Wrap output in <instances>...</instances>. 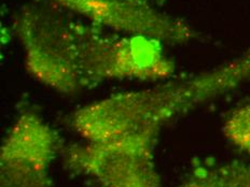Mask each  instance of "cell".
Listing matches in <instances>:
<instances>
[{
  "mask_svg": "<svg viewBox=\"0 0 250 187\" xmlns=\"http://www.w3.org/2000/svg\"><path fill=\"white\" fill-rule=\"evenodd\" d=\"M155 136L134 134L108 141L72 144L62 150L70 171L104 187H161L154 162Z\"/></svg>",
  "mask_w": 250,
  "mask_h": 187,
  "instance_id": "4",
  "label": "cell"
},
{
  "mask_svg": "<svg viewBox=\"0 0 250 187\" xmlns=\"http://www.w3.org/2000/svg\"><path fill=\"white\" fill-rule=\"evenodd\" d=\"M250 81V48L225 64L191 76L116 94L72 113L82 139L108 141L134 134L158 137L171 119L215 100Z\"/></svg>",
  "mask_w": 250,
  "mask_h": 187,
  "instance_id": "1",
  "label": "cell"
},
{
  "mask_svg": "<svg viewBox=\"0 0 250 187\" xmlns=\"http://www.w3.org/2000/svg\"><path fill=\"white\" fill-rule=\"evenodd\" d=\"M12 29L33 79L61 94L83 88L71 18L49 2L28 3L15 13Z\"/></svg>",
  "mask_w": 250,
  "mask_h": 187,
  "instance_id": "3",
  "label": "cell"
},
{
  "mask_svg": "<svg viewBox=\"0 0 250 187\" xmlns=\"http://www.w3.org/2000/svg\"><path fill=\"white\" fill-rule=\"evenodd\" d=\"M127 1L139 3V4H147V6L156 7V6H158V4H160L161 0H127Z\"/></svg>",
  "mask_w": 250,
  "mask_h": 187,
  "instance_id": "10",
  "label": "cell"
},
{
  "mask_svg": "<svg viewBox=\"0 0 250 187\" xmlns=\"http://www.w3.org/2000/svg\"><path fill=\"white\" fill-rule=\"evenodd\" d=\"M57 149L54 129L36 111L23 110L0 148V187H54L50 171Z\"/></svg>",
  "mask_w": 250,
  "mask_h": 187,
  "instance_id": "5",
  "label": "cell"
},
{
  "mask_svg": "<svg viewBox=\"0 0 250 187\" xmlns=\"http://www.w3.org/2000/svg\"><path fill=\"white\" fill-rule=\"evenodd\" d=\"M225 137L250 157V101L232 110L222 126Z\"/></svg>",
  "mask_w": 250,
  "mask_h": 187,
  "instance_id": "8",
  "label": "cell"
},
{
  "mask_svg": "<svg viewBox=\"0 0 250 187\" xmlns=\"http://www.w3.org/2000/svg\"><path fill=\"white\" fill-rule=\"evenodd\" d=\"M43 1L81 17L97 27L123 35L145 36L163 44H185L199 37V33L187 20L147 4L127 0Z\"/></svg>",
  "mask_w": 250,
  "mask_h": 187,
  "instance_id": "6",
  "label": "cell"
},
{
  "mask_svg": "<svg viewBox=\"0 0 250 187\" xmlns=\"http://www.w3.org/2000/svg\"><path fill=\"white\" fill-rule=\"evenodd\" d=\"M180 187H216V186L204 179L193 175V178L186 182V183L184 185H181Z\"/></svg>",
  "mask_w": 250,
  "mask_h": 187,
  "instance_id": "9",
  "label": "cell"
},
{
  "mask_svg": "<svg viewBox=\"0 0 250 187\" xmlns=\"http://www.w3.org/2000/svg\"><path fill=\"white\" fill-rule=\"evenodd\" d=\"M193 175L216 187H250V163L233 160L212 166H197Z\"/></svg>",
  "mask_w": 250,
  "mask_h": 187,
  "instance_id": "7",
  "label": "cell"
},
{
  "mask_svg": "<svg viewBox=\"0 0 250 187\" xmlns=\"http://www.w3.org/2000/svg\"><path fill=\"white\" fill-rule=\"evenodd\" d=\"M83 88L113 80L166 81L175 64L161 41L123 35L72 19Z\"/></svg>",
  "mask_w": 250,
  "mask_h": 187,
  "instance_id": "2",
  "label": "cell"
}]
</instances>
